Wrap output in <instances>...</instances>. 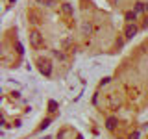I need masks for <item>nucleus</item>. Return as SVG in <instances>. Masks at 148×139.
<instances>
[{
	"label": "nucleus",
	"instance_id": "obj_1",
	"mask_svg": "<svg viewBox=\"0 0 148 139\" xmlns=\"http://www.w3.org/2000/svg\"><path fill=\"white\" fill-rule=\"evenodd\" d=\"M37 65H39V71L43 76L48 78L50 74H52V63H50V59H46V58H39L37 59Z\"/></svg>",
	"mask_w": 148,
	"mask_h": 139
},
{
	"label": "nucleus",
	"instance_id": "obj_2",
	"mask_svg": "<svg viewBox=\"0 0 148 139\" xmlns=\"http://www.w3.org/2000/svg\"><path fill=\"white\" fill-rule=\"evenodd\" d=\"M30 45H32V46H35V48H39V46L43 45V35H41L37 30L30 32Z\"/></svg>",
	"mask_w": 148,
	"mask_h": 139
},
{
	"label": "nucleus",
	"instance_id": "obj_3",
	"mask_svg": "<svg viewBox=\"0 0 148 139\" xmlns=\"http://www.w3.org/2000/svg\"><path fill=\"white\" fill-rule=\"evenodd\" d=\"M137 32H139L137 24H126V28H124V37L126 39H133L137 35Z\"/></svg>",
	"mask_w": 148,
	"mask_h": 139
},
{
	"label": "nucleus",
	"instance_id": "obj_4",
	"mask_svg": "<svg viewBox=\"0 0 148 139\" xmlns=\"http://www.w3.org/2000/svg\"><path fill=\"white\" fill-rule=\"evenodd\" d=\"M117 122H119L117 117H108V120H106V128H108V130H115V128H117Z\"/></svg>",
	"mask_w": 148,
	"mask_h": 139
},
{
	"label": "nucleus",
	"instance_id": "obj_5",
	"mask_svg": "<svg viewBox=\"0 0 148 139\" xmlns=\"http://www.w3.org/2000/svg\"><path fill=\"white\" fill-rule=\"evenodd\" d=\"M124 19L128 21V24H135V21H137V13H135V11H126Z\"/></svg>",
	"mask_w": 148,
	"mask_h": 139
},
{
	"label": "nucleus",
	"instance_id": "obj_6",
	"mask_svg": "<svg viewBox=\"0 0 148 139\" xmlns=\"http://www.w3.org/2000/svg\"><path fill=\"white\" fill-rule=\"evenodd\" d=\"M61 9H63V13H65L67 17H72V15H74V9H72V6H71L69 2H65L63 6H61Z\"/></svg>",
	"mask_w": 148,
	"mask_h": 139
},
{
	"label": "nucleus",
	"instance_id": "obj_7",
	"mask_svg": "<svg viewBox=\"0 0 148 139\" xmlns=\"http://www.w3.org/2000/svg\"><path fill=\"white\" fill-rule=\"evenodd\" d=\"M133 11H135L137 15H139V13H143V11H145V4H143V2H137L135 6H133Z\"/></svg>",
	"mask_w": 148,
	"mask_h": 139
},
{
	"label": "nucleus",
	"instance_id": "obj_8",
	"mask_svg": "<svg viewBox=\"0 0 148 139\" xmlns=\"http://www.w3.org/2000/svg\"><path fill=\"white\" fill-rule=\"evenodd\" d=\"M37 4H41V6H54L56 0H35Z\"/></svg>",
	"mask_w": 148,
	"mask_h": 139
},
{
	"label": "nucleus",
	"instance_id": "obj_9",
	"mask_svg": "<svg viewBox=\"0 0 148 139\" xmlns=\"http://www.w3.org/2000/svg\"><path fill=\"white\" fill-rule=\"evenodd\" d=\"M48 111H52V113H54V111H58V102H56V100H50L48 102Z\"/></svg>",
	"mask_w": 148,
	"mask_h": 139
},
{
	"label": "nucleus",
	"instance_id": "obj_10",
	"mask_svg": "<svg viewBox=\"0 0 148 139\" xmlns=\"http://www.w3.org/2000/svg\"><path fill=\"white\" fill-rule=\"evenodd\" d=\"M89 34H91V24L85 22V24H83V35H89Z\"/></svg>",
	"mask_w": 148,
	"mask_h": 139
},
{
	"label": "nucleus",
	"instance_id": "obj_11",
	"mask_svg": "<svg viewBox=\"0 0 148 139\" xmlns=\"http://www.w3.org/2000/svg\"><path fill=\"white\" fill-rule=\"evenodd\" d=\"M50 122H52V119H45V120H43V124H41V130H45L46 126H50Z\"/></svg>",
	"mask_w": 148,
	"mask_h": 139
},
{
	"label": "nucleus",
	"instance_id": "obj_12",
	"mask_svg": "<svg viewBox=\"0 0 148 139\" xmlns=\"http://www.w3.org/2000/svg\"><path fill=\"white\" fill-rule=\"evenodd\" d=\"M17 52H18V54H21V56H22V54H24V46H22L21 43H17Z\"/></svg>",
	"mask_w": 148,
	"mask_h": 139
},
{
	"label": "nucleus",
	"instance_id": "obj_13",
	"mask_svg": "<svg viewBox=\"0 0 148 139\" xmlns=\"http://www.w3.org/2000/svg\"><path fill=\"white\" fill-rule=\"evenodd\" d=\"M54 56H56V58H59V59H65V54L58 52V50H54Z\"/></svg>",
	"mask_w": 148,
	"mask_h": 139
},
{
	"label": "nucleus",
	"instance_id": "obj_14",
	"mask_svg": "<svg viewBox=\"0 0 148 139\" xmlns=\"http://www.w3.org/2000/svg\"><path fill=\"white\" fill-rule=\"evenodd\" d=\"M128 139H139V132H133V133H132V136H130Z\"/></svg>",
	"mask_w": 148,
	"mask_h": 139
},
{
	"label": "nucleus",
	"instance_id": "obj_15",
	"mask_svg": "<svg viewBox=\"0 0 148 139\" xmlns=\"http://www.w3.org/2000/svg\"><path fill=\"white\" fill-rule=\"evenodd\" d=\"M106 83H109V78H104V80L100 82V85H106Z\"/></svg>",
	"mask_w": 148,
	"mask_h": 139
},
{
	"label": "nucleus",
	"instance_id": "obj_16",
	"mask_svg": "<svg viewBox=\"0 0 148 139\" xmlns=\"http://www.w3.org/2000/svg\"><path fill=\"white\" fill-rule=\"evenodd\" d=\"M145 11H146V13H148V2H146V4H145Z\"/></svg>",
	"mask_w": 148,
	"mask_h": 139
},
{
	"label": "nucleus",
	"instance_id": "obj_17",
	"mask_svg": "<svg viewBox=\"0 0 148 139\" xmlns=\"http://www.w3.org/2000/svg\"><path fill=\"white\" fill-rule=\"evenodd\" d=\"M76 139H83V137H82V136H78V137H76Z\"/></svg>",
	"mask_w": 148,
	"mask_h": 139
},
{
	"label": "nucleus",
	"instance_id": "obj_18",
	"mask_svg": "<svg viewBox=\"0 0 148 139\" xmlns=\"http://www.w3.org/2000/svg\"><path fill=\"white\" fill-rule=\"evenodd\" d=\"M9 2H17V0H9Z\"/></svg>",
	"mask_w": 148,
	"mask_h": 139
}]
</instances>
